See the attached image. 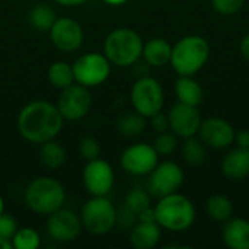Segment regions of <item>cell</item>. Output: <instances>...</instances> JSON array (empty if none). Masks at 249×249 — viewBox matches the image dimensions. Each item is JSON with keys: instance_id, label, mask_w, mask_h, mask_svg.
Segmentation results:
<instances>
[{"instance_id": "cell-9", "label": "cell", "mask_w": 249, "mask_h": 249, "mask_svg": "<svg viewBox=\"0 0 249 249\" xmlns=\"http://www.w3.org/2000/svg\"><path fill=\"white\" fill-rule=\"evenodd\" d=\"M92 95L88 88L73 83L66 89L60 90L57 98V108L63 115L64 121H80L83 120L92 108Z\"/></svg>"}, {"instance_id": "cell-1", "label": "cell", "mask_w": 249, "mask_h": 249, "mask_svg": "<svg viewBox=\"0 0 249 249\" xmlns=\"http://www.w3.org/2000/svg\"><path fill=\"white\" fill-rule=\"evenodd\" d=\"M64 125V118L55 104L36 99L28 102L18 114L19 136L32 144H42L55 139Z\"/></svg>"}, {"instance_id": "cell-36", "label": "cell", "mask_w": 249, "mask_h": 249, "mask_svg": "<svg viewBox=\"0 0 249 249\" xmlns=\"http://www.w3.org/2000/svg\"><path fill=\"white\" fill-rule=\"evenodd\" d=\"M137 220L139 222H156V216H155V209L147 207L143 212H140L137 214Z\"/></svg>"}, {"instance_id": "cell-13", "label": "cell", "mask_w": 249, "mask_h": 249, "mask_svg": "<svg viewBox=\"0 0 249 249\" xmlns=\"http://www.w3.org/2000/svg\"><path fill=\"white\" fill-rule=\"evenodd\" d=\"M48 34L53 45L61 53H74L83 45L85 41L82 25L67 16L57 18Z\"/></svg>"}, {"instance_id": "cell-11", "label": "cell", "mask_w": 249, "mask_h": 249, "mask_svg": "<svg viewBox=\"0 0 249 249\" xmlns=\"http://www.w3.org/2000/svg\"><path fill=\"white\" fill-rule=\"evenodd\" d=\"M83 187L90 197L108 196L115 184V174L109 162L96 158L88 160L82 172Z\"/></svg>"}, {"instance_id": "cell-21", "label": "cell", "mask_w": 249, "mask_h": 249, "mask_svg": "<svg viewBox=\"0 0 249 249\" xmlns=\"http://www.w3.org/2000/svg\"><path fill=\"white\" fill-rule=\"evenodd\" d=\"M175 95L178 102L198 107L204 101V90L193 76H179L175 80Z\"/></svg>"}, {"instance_id": "cell-23", "label": "cell", "mask_w": 249, "mask_h": 249, "mask_svg": "<svg viewBox=\"0 0 249 249\" xmlns=\"http://www.w3.org/2000/svg\"><path fill=\"white\" fill-rule=\"evenodd\" d=\"M55 19H57V16H55L54 9L45 3L35 4L31 9L29 16H28L31 28H34L35 31H39V32H48L51 29L53 23L55 22Z\"/></svg>"}, {"instance_id": "cell-40", "label": "cell", "mask_w": 249, "mask_h": 249, "mask_svg": "<svg viewBox=\"0 0 249 249\" xmlns=\"http://www.w3.org/2000/svg\"><path fill=\"white\" fill-rule=\"evenodd\" d=\"M107 4H109V6H123V4H125L128 0H104Z\"/></svg>"}, {"instance_id": "cell-5", "label": "cell", "mask_w": 249, "mask_h": 249, "mask_svg": "<svg viewBox=\"0 0 249 249\" xmlns=\"http://www.w3.org/2000/svg\"><path fill=\"white\" fill-rule=\"evenodd\" d=\"M210 45L200 35H188L172 45L171 66L179 76H194L207 63Z\"/></svg>"}, {"instance_id": "cell-2", "label": "cell", "mask_w": 249, "mask_h": 249, "mask_svg": "<svg viewBox=\"0 0 249 249\" xmlns=\"http://www.w3.org/2000/svg\"><path fill=\"white\" fill-rule=\"evenodd\" d=\"M23 201L32 213L48 216L64 206L66 190L53 177H38L28 184L23 193Z\"/></svg>"}, {"instance_id": "cell-22", "label": "cell", "mask_w": 249, "mask_h": 249, "mask_svg": "<svg viewBox=\"0 0 249 249\" xmlns=\"http://www.w3.org/2000/svg\"><path fill=\"white\" fill-rule=\"evenodd\" d=\"M39 162L48 168V169H58L64 165L67 159L66 149L61 146V143L55 142V139L48 140L42 144H39Z\"/></svg>"}, {"instance_id": "cell-37", "label": "cell", "mask_w": 249, "mask_h": 249, "mask_svg": "<svg viewBox=\"0 0 249 249\" xmlns=\"http://www.w3.org/2000/svg\"><path fill=\"white\" fill-rule=\"evenodd\" d=\"M239 51H241V55L244 57V60H245L247 63H249V34H247V35L241 39Z\"/></svg>"}, {"instance_id": "cell-39", "label": "cell", "mask_w": 249, "mask_h": 249, "mask_svg": "<svg viewBox=\"0 0 249 249\" xmlns=\"http://www.w3.org/2000/svg\"><path fill=\"white\" fill-rule=\"evenodd\" d=\"M13 245H12V241L10 239H3L0 238V249H12Z\"/></svg>"}, {"instance_id": "cell-33", "label": "cell", "mask_w": 249, "mask_h": 249, "mask_svg": "<svg viewBox=\"0 0 249 249\" xmlns=\"http://www.w3.org/2000/svg\"><path fill=\"white\" fill-rule=\"evenodd\" d=\"M16 231H18L16 219L12 214L1 213L0 214V238L12 241V236L15 235Z\"/></svg>"}, {"instance_id": "cell-18", "label": "cell", "mask_w": 249, "mask_h": 249, "mask_svg": "<svg viewBox=\"0 0 249 249\" xmlns=\"http://www.w3.org/2000/svg\"><path fill=\"white\" fill-rule=\"evenodd\" d=\"M222 172L233 181L249 177V149L236 147L231 150L222 160Z\"/></svg>"}, {"instance_id": "cell-27", "label": "cell", "mask_w": 249, "mask_h": 249, "mask_svg": "<svg viewBox=\"0 0 249 249\" xmlns=\"http://www.w3.org/2000/svg\"><path fill=\"white\" fill-rule=\"evenodd\" d=\"M206 156H207L206 144L200 139H196L194 136L188 137V139H184L182 158L190 166H193V168L201 166L206 162Z\"/></svg>"}, {"instance_id": "cell-24", "label": "cell", "mask_w": 249, "mask_h": 249, "mask_svg": "<svg viewBox=\"0 0 249 249\" xmlns=\"http://www.w3.org/2000/svg\"><path fill=\"white\" fill-rule=\"evenodd\" d=\"M48 82L51 83L53 88L61 90L69 88L70 85L74 83V74H73V67L67 61H54L47 71Z\"/></svg>"}, {"instance_id": "cell-26", "label": "cell", "mask_w": 249, "mask_h": 249, "mask_svg": "<svg viewBox=\"0 0 249 249\" xmlns=\"http://www.w3.org/2000/svg\"><path fill=\"white\" fill-rule=\"evenodd\" d=\"M147 118L140 115L139 112H130V114H124L121 117L117 118L115 127L117 131L124 136V137H136L139 134H142L147 125Z\"/></svg>"}, {"instance_id": "cell-19", "label": "cell", "mask_w": 249, "mask_h": 249, "mask_svg": "<svg viewBox=\"0 0 249 249\" xmlns=\"http://www.w3.org/2000/svg\"><path fill=\"white\" fill-rule=\"evenodd\" d=\"M222 239L231 249H249V222L241 217H231L225 222Z\"/></svg>"}, {"instance_id": "cell-34", "label": "cell", "mask_w": 249, "mask_h": 249, "mask_svg": "<svg viewBox=\"0 0 249 249\" xmlns=\"http://www.w3.org/2000/svg\"><path fill=\"white\" fill-rule=\"evenodd\" d=\"M150 124L156 133L169 131V118H168V115L162 114V111L155 114L153 117H150Z\"/></svg>"}, {"instance_id": "cell-20", "label": "cell", "mask_w": 249, "mask_h": 249, "mask_svg": "<svg viewBox=\"0 0 249 249\" xmlns=\"http://www.w3.org/2000/svg\"><path fill=\"white\" fill-rule=\"evenodd\" d=\"M172 45L165 38H152L143 44L142 58L150 67H163L171 63Z\"/></svg>"}, {"instance_id": "cell-35", "label": "cell", "mask_w": 249, "mask_h": 249, "mask_svg": "<svg viewBox=\"0 0 249 249\" xmlns=\"http://www.w3.org/2000/svg\"><path fill=\"white\" fill-rule=\"evenodd\" d=\"M238 144V147H244L249 149V131L248 130H241L235 133V142Z\"/></svg>"}, {"instance_id": "cell-17", "label": "cell", "mask_w": 249, "mask_h": 249, "mask_svg": "<svg viewBox=\"0 0 249 249\" xmlns=\"http://www.w3.org/2000/svg\"><path fill=\"white\" fill-rule=\"evenodd\" d=\"M162 228L156 222H139L131 226L130 245L134 249H153L160 241Z\"/></svg>"}, {"instance_id": "cell-29", "label": "cell", "mask_w": 249, "mask_h": 249, "mask_svg": "<svg viewBox=\"0 0 249 249\" xmlns=\"http://www.w3.org/2000/svg\"><path fill=\"white\" fill-rule=\"evenodd\" d=\"M124 204L130 212H133L134 214H139L144 209L150 207V194L147 190L133 188L131 191L127 193Z\"/></svg>"}, {"instance_id": "cell-4", "label": "cell", "mask_w": 249, "mask_h": 249, "mask_svg": "<svg viewBox=\"0 0 249 249\" xmlns=\"http://www.w3.org/2000/svg\"><path fill=\"white\" fill-rule=\"evenodd\" d=\"M143 39L131 28L121 26L111 31L104 41V54L112 66L131 67L142 58Z\"/></svg>"}, {"instance_id": "cell-6", "label": "cell", "mask_w": 249, "mask_h": 249, "mask_svg": "<svg viewBox=\"0 0 249 249\" xmlns=\"http://www.w3.org/2000/svg\"><path fill=\"white\" fill-rule=\"evenodd\" d=\"M79 216L83 229L95 236L109 233L118 222V212L108 196L90 197L83 204Z\"/></svg>"}, {"instance_id": "cell-28", "label": "cell", "mask_w": 249, "mask_h": 249, "mask_svg": "<svg viewBox=\"0 0 249 249\" xmlns=\"http://www.w3.org/2000/svg\"><path fill=\"white\" fill-rule=\"evenodd\" d=\"M12 245L13 249H38L41 247V236L31 226L18 228L12 236Z\"/></svg>"}, {"instance_id": "cell-16", "label": "cell", "mask_w": 249, "mask_h": 249, "mask_svg": "<svg viewBox=\"0 0 249 249\" xmlns=\"http://www.w3.org/2000/svg\"><path fill=\"white\" fill-rule=\"evenodd\" d=\"M169 118V130L181 139L193 137L198 133L201 124V115L197 107L185 105V104H175L168 114Z\"/></svg>"}, {"instance_id": "cell-3", "label": "cell", "mask_w": 249, "mask_h": 249, "mask_svg": "<svg viewBox=\"0 0 249 249\" xmlns=\"http://www.w3.org/2000/svg\"><path fill=\"white\" fill-rule=\"evenodd\" d=\"M156 223L171 232L188 231L196 222V207L190 198L179 193H174L159 198L156 203Z\"/></svg>"}, {"instance_id": "cell-30", "label": "cell", "mask_w": 249, "mask_h": 249, "mask_svg": "<svg viewBox=\"0 0 249 249\" xmlns=\"http://www.w3.org/2000/svg\"><path fill=\"white\" fill-rule=\"evenodd\" d=\"M177 146H178V137L169 131L158 133V136L153 142V147L159 156H168V155L174 153Z\"/></svg>"}, {"instance_id": "cell-7", "label": "cell", "mask_w": 249, "mask_h": 249, "mask_svg": "<svg viewBox=\"0 0 249 249\" xmlns=\"http://www.w3.org/2000/svg\"><path fill=\"white\" fill-rule=\"evenodd\" d=\"M130 101L136 112L150 118L160 112L165 104L162 85L152 76L139 77L130 90Z\"/></svg>"}, {"instance_id": "cell-31", "label": "cell", "mask_w": 249, "mask_h": 249, "mask_svg": "<svg viewBox=\"0 0 249 249\" xmlns=\"http://www.w3.org/2000/svg\"><path fill=\"white\" fill-rule=\"evenodd\" d=\"M101 144L95 137H83L79 143V153L88 162L101 158Z\"/></svg>"}, {"instance_id": "cell-38", "label": "cell", "mask_w": 249, "mask_h": 249, "mask_svg": "<svg viewBox=\"0 0 249 249\" xmlns=\"http://www.w3.org/2000/svg\"><path fill=\"white\" fill-rule=\"evenodd\" d=\"M53 1L60 4V6H63V7H76V6L85 4L89 0H53Z\"/></svg>"}, {"instance_id": "cell-15", "label": "cell", "mask_w": 249, "mask_h": 249, "mask_svg": "<svg viewBox=\"0 0 249 249\" xmlns=\"http://www.w3.org/2000/svg\"><path fill=\"white\" fill-rule=\"evenodd\" d=\"M235 128L229 121L219 117L201 120L198 139L212 149H226L235 142Z\"/></svg>"}, {"instance_id": "cell-41", "label": "cell", "mask_w": 249, "mask_h": 249, "mask_svg": "<svg viewBox=\"0 0 249 249\" xmlns=\"http://www.w3.org/2000/svg\"><path fill=\"white\" fill-rule=\"evenodd\" d=\"M1 213H4V200H3V197L0 196V214Z\"/></svg>"}, {"instance_id": "cell-10", "label": "cell", "mask_w": 249, "mask_h": 249, "mask_svg": "<svg viewBox=\"0 0 249 249\" xmlns=\"http://www.w3.org/2000/svg\"><path fill=\"white\" fill-rule=\"evenodd\" d=\"M147 177V191L152 197L156 198L178 193V190L184 184L182 168L171 160L158 163Z\"/></svg>"}, {"instance_id": "cell-8", "label": "cell", "mask_w": 249, "mask_h": 249, "mask_svg": "<svg viewBox=\"0 0 249 249\" xmlns=\"http://www.w3.org/2000/svg\"><path fill=\"white\" fill-rule=\"evenodd\" d=\"M71 67L74 83L90 89L101 86L108 80L112 64L104 53H86L77 57Z\"/></svg>"}, {"instance_id": "cell-32", "label": "cell", "mask_w": 249, "mask_h": 249, "mask_svg": "<svg viewBox=\"0 0 249 249\" xmlns=\"http://www.w3.org/2000/svg\"><path fill=\"white\" fill-rule=\"evenodd\" d=\"M213 9L225 16H231L242 10L245 0H212Z\"/></svg>"}, {"instance_id": "cell-14", "label": "cell", "mask_w": 249, "mask_h": 249, "mask_svg": "<svg viewBox=\"0 0 249 249\" xmlns=\"http://www.w3.org/2000/svg\"><path fill=\"white\" fill-rule=\"evenodd\" d=\"M80 216L73 210L58 209L47 216V233L57 242H73L80 236L82 232Z\"/></svg>"}, {"instance_id": "cell-12", "label": "cell", "mask_w": 249, "mask_h": 249, "mask_svg": "<svg viewBox=\"0 0 249 249\" xmlns=\"http://www.w3.org/2000/svg\"><path fill=\"white\" fill-rule=\"evenodd\" d=\"M120 163L127 174L134 177H146L159 163V155L153 144L134 143L123 150Z\"/></svg>"}, {"instance_id": "cell-25", "label": "cell", "mask_w": 249, "mask_h": 249, "mask_svg": "<svg viewBox=\"0 0 249 249\" xmlns=\"http://www.w3.org/2000/svg\"><path fill=\"white\" fill-rule=\"evenodd\" d=\"M206 212L214 222H226L233 214V204L229 197L223 194L212 196L206 203Z\"/></svg>"}]
</instances>
